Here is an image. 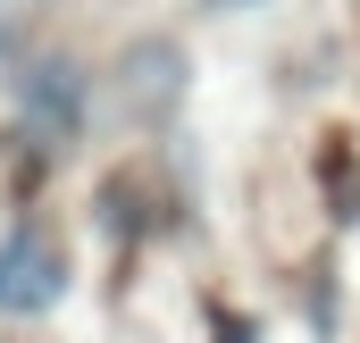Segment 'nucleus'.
Segmentation results:
<instances>
[{"mask_svg": "<svg viewBox=\"0 0 360 343\" xmlns=\"http://www.w3.org/2000/svg\"><path fill=\"white\" fill-rule=\"evenodd\" d=\"M68 293V252L42 226H17L0 243V310H51Z\"/></svg>", "mask_w": 360, "mask_h": 343, "instance_id": "nucleus-1", "label": "nucleus"}, {"mask_svg": "<svg viewBox=\"0 0 360 343\" xmlns=\"http://www.w3.org/2000/svg\"><path fill=\"white\" fill-rule=\"evenodd\" d=\"M210 8H260V0H210Z\"/></svg>", "mask_w": 360, "mask_h": 343, "instance_id": "nucleus-2", "label": "nucleus"}]
</instances>
